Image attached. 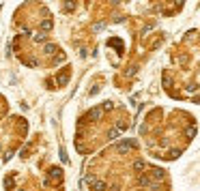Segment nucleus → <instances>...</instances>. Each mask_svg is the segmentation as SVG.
I'll return each instance as SVG.
<instances>
[{
  "mask_svg": "<svg viewBox=\"0 0 200 191\" xmlns=\"http://www.w3.org/2000/svg\"><path fill=\"white\" fill-rule=\"evenodd\" d=\"M133 148H136V142H133V140H123L119 146H116V150H119L121 155H127V152L133 150Z\"/></svg>",
  "mask_w": 200,
  "mask_h": 191,
  "instance_id": "nucleus-1",
  "label": "nucleus"
},
{
  "mask_svg": "<svg viewBox=\"0 0 200 191\" xmlns=\"http://www.w3.org/2000/svg\"><path fill=\"white\" fill-rule=\"evenodd\" d=\"M101 107H93V110H88V114H86V120H99V118H101Z\"/></svg>",
  "mask_w": 200,
  "mask_h": 191,
  "instance_id": "nucleus-2",
  "label": "nucleus"
},
{
  "mask_svg": "<svg viewBox=\"0 0 200 191\" xmlns=\"http://www.w3.org/2000/svg\"><path fill=\"white\" fill-rule=\"evenodd\" d=\"M67 82H69V71L62 69L60 73H58V84H60V86H67Z\"/></svg>",
  "mask_w": 200,
  "mask_h": 191,
  "instance_id": "nucleus-3",
  "label": "nucleus"
},
{
  "mask_svg": "<svg viewBox=\"0 0 200 191\" xmlns=\"http://www.w3.org/2000/svg\"><path fill=\"white\" fill-rule=\"evenodd\" d=\"M149 174H151V178H155V180H161L163 176H166V174H163V170H161V168H153V170L149 172Z\"/></svg>",
  "mask_w": 200,
  "mask_h": 191,
  "instance_id": "nucleus-4",
  "label": "nucleus"
},
{
  "mask_svg": "<svg viewBox=\"0 0 200 191\" xmlns=\"http://www.w3.org/2000/svg\"><path fill=\"white\" fill-rule=\"evenodd\" d=\"M93 189H95V191H105L108 185L103 183V180H95V183H93Z\"/></svg>",
  "mask_w": 200,
  "mask_h": 191,
  "instance_id": "nucleus-5",
  "label": "nucleus"
},
{
  "mask_svg": "<svg viewBox=\"0 0 200 191\" xmlns=\"http://www.w3.org/2000/svg\"><path fill=\"white\" fill-rule=\"evenodd\" d=\"M138 183H140L142 187H151V185H153V180H151L149 176H140V178H138Z\"/></svg>",
  "mask_w": 200,
  "mask_h": 191,
  "instance_id": "nucleus-6",
  "label": "nucleus"
},
{
  "mask_svg": "<svg viewBox=\"0 0 200 191\" xmlns=\"http://www.w3.org/2000/svg\"><path fill=\"white\" fill-rule=\"evenodd\" d=\"M58 52V47H56V45H52V43H48V45H45V54H48V56H52V54H56Z\"/></svg>",
  "mask_w": 200,
  "mask_h": 191,
  "instance_id": "nucleus-7",
  "label": "nucleus"
},
{
  "mask_svg": "<svg viewBox=\"0 0 200 191\" xmlns=\"http://www.w3.org/2000/svg\"><path fill=\"white\" fill-rule=\"evenodd\" d=\"M119 135H121V131H119V129L114 127V129H110V131H108V140H116Z\"/></svg>",
  "mask_w": 200,
  "mask_h": 191,
  "instance_id": "nucleus-8",
  "label": "nucleus"
},
{
  "mask_svg": "<svg viewBox=\"0 0 200 191\" xmlns=\"http://www.w3.org/2000/svg\"><path fill=\"white\" fill-rule=\"evenodd\" d=\"M144 168H147V163H144L142 159H136V163H133V170H136V172H140V170H144Z\"/></svg>",
  "mask_w": 200,
  "mask_h": 191,
  "instance_id": "nucleus-9",
  "label": "nucleus"
},
{
  "mask_svg": "<svg viewBox=\"0 0 200 191\" xmlns=\"http://www.w3.org/2000/svg\"><path fill=\"white\" fill-rule=\"evenodd\" d=\"M34 41H37V43H45V41H48V34H45V32L34 34Z\"/></svg>",
  "mask_w": 200,
  "mask_h": 191,
  "instance_id": "nucleus-10",
  "label": "nucleus"
},
{
  "mask_svg": "<svg viewBox=\"0 0 200 191\" xmlns=\"http://www.w3.org/2000/svg\"><path fill=\"white\" fill-rule=\"evenodd\" d=\"M41 30H52V20H43L41 22Z\"/></svg>",
  "mask_w": 200,
  "mask_h": 191,
  "instance_id": "nucleus-11",
  "label": "nucleus"
},
{
  "mask_svg": "<svg viewBox=\"0 0 200 191\" xmlns=\"http://www.w3.org/2000/svg\"><path fill=\"white\" fill-rule=\"evenodd\" d=\"M52 176L56 178V180H60V178H62V172H60V168H52Z\"/></svg>",
  "mask_w": 200,
  "mask_h": 191,
  "instance_id": "nucleus-12",
  "label": "nucleus"
},
{
  "mask_svg": "<svg viewBox=\"0 0 200 191\" xmlns=\"http://www.w3.org/2000/svg\"><path fill=\"white\" fill-rule=\"evenodd\" d=\"M4 187H7V189L13 187V176H7V178H4Z\"/></svg>",
  "mask_w": 200,
  "mask_h": 191,
  "instance_id": "nucleus-13",
  "label": "nucleus"
},
{
  "mask_svg": "<svg viewBox=\"0 0 200 191\" xmlns=\"http://www.w3.org/2000/svg\"><path fill=\"white\" fill-rule=\"evenodd\" d=\"M179 155H181V150H170V152H168V159H177Z\"/></svg>",
  "mask_w": 200,
  "mask_h": 191,
  "instance_id": "nucleus-14",
  "label": "nucleus"
},
{
  "mask_svg": "<svg viewBox=\"0 0 200 191\" xmlns=\"http://www.w3.org/2000/svg\"><path fill=\"white\" fill-rule=\"evenodd\" d=\"M194 135H196V127H189V129H187V138H189V140H192V138H194Z\"/></svg>",
  "mask_w": 200,
  "mask_h": 191,
  "instance_id": "nucleus-15",
  "label": "nucleus"
},
{
  "mask_svg": "<svg viewBox=\"0 0 200 191\" xmlns=\"http://www.w3.org/2000/svg\"><path fill=\"white\" fill-rule=\"evenodd\" d=\"M112 107H114V105H112V101H105V105H103V110H105V112H110Z\"/></svg>",
  "mask_w": 200,
  "mask_h": 191,
  "instance_id": "nucleus-16",
  "label": "nucleus"
},
{
  "mask_svg": "<svg viewBox=\"0 0 200 191\" xmlns=\"http://www.w3.org/2000/svg\"><path fill=\"white\" fill-rule=\"evenodd\" d=\"M20 191H24V189H20Z\"/></svg>",
  "mask_w": 200,
  "mask_h": 191,
  "instance_id": "nucleus-17",
  "label": "nucleus"
}]
</instances>
